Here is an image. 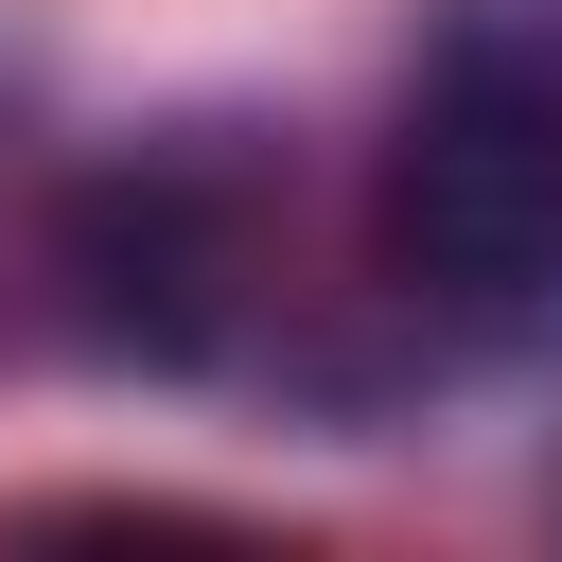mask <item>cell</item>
Returning <instances> with one entry per match:
<instances>
[{"instance_id": "1", "label": "cell", "mask_w": 562, "mask_h": 562, "mask_svg": "<svg viewBox=\"0 0 562 562\" xmlns=\"http://www.w3.org/2000/svg\"><path fill=\"white\" fill-rule=\"evenodd\" d=\"M386 263L457 316L562 299V88L527 53H457L386 158Z\"/></svg>"}]
</instances>
